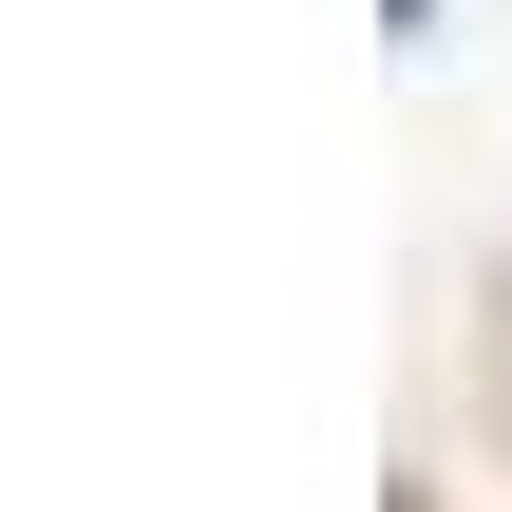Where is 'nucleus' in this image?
Masks as SVG:
<instances>
[{
    "label": "nucleus",
    "mask_w": 512,
    "mask_h": 512,
    "mask_svg": "<svg viewBox=\"0 0 512 512\" xmlns=\"http://www.w3.org/2000/svg\"><path fill=\"white\" fill-rule=\"evenodd\" d=\"M399 19H437V0H399Z\"/></svg>",
    "instance_id": "f257e3e1"
},
{
    "label": "nucleus",
    "mask_w": 512,
    "mask_h": 512,
    "mask_svg": "<svg viewBox=\"0 0 512 512\" xmlns=\"http://www.w3.org/2000/svg\"><path fill=\"white\" fill-rule=\"evenodd\" d=\"M399 512H437V494H399Z\"/></svg>",
    "instance_id": "f03ea898"
}]
</instances>
